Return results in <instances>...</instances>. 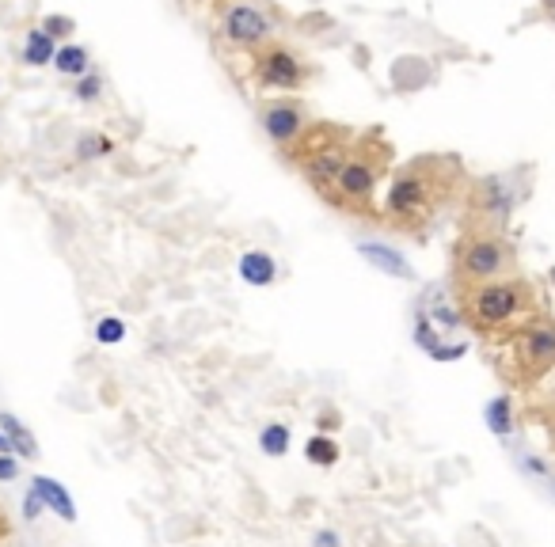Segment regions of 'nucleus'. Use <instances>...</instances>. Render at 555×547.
<instances>
[{"instance_id":"26","label":"nucleus","mask_w":555,"mask_h":547,"mask_svg":"<svg viewBox=\"0 0 555 547\" xmlns=\"http://www.w3.org/2000/svg\"><path fill=\"white\" fill-rule=\"evenodd\" d=\"M517 468H521L525 475H533V479H552V464H548V460H540V456H533V453L517 456Z\"/></svg>"},{"instance_id":"24","label":"nucleus","mask_w":555,"mask_h":547,"mask_svg":"<svg viewBox=\"0 0 555 547\" xmlns=\"http://www.w3.org/2000/svg\"><path fill=\"white\" fill-rule=\"evenodd\" d=\"M73 92H77L80 103H96L99 95H103V76H99V73H84L77 80V88H73Z\"/></svg>"},{"instance_id":"30","label":"nucleus","mask_w":555,"mask_h":547,"mask_svg":"<svg viewBox=\"0 0 555 547\" xmlns=\"http://www.w3.org/2000/svg\"><path fill=\"white\" fill-rule=\"evenodd\" d=\"M312 547H343V536H339L335 529H316Z\"/></svg>"},{"instance_id":"8","label":"nucleus","mask_w":555,"mask_h":547,"mask_svg":"<svg viewBox=\"0 0 555 547\" xmlns=\"http://www.w3.org/2000/svg\"><path fill=\"white\" fill-rule=\"evenodd\" d=\"M255 80H259V88H270V92H293L305 84V61L289 46L267 42L255 54Z\"/></svg>"},{"instance_id":"22","label":"nucleus","mask_w":555,"mask_h":547,"mask_svg":"<svg viewBox=\"0 0 555 547\" xmlns=\"http://www.w3.org/2000/svg\"><path fill=\"white\" fill-rule=\"evenodd\" d=\"M107 152H115V141H111V137H103V133H80L77 160H99V156H107Z\"/></svg>"},{"instance_id":"21","label":"nucleus","mask_w":555,"mask_h":547,"mask_svg":"<svg viewBox=\"0 0 555 547\" xmlns=\"http://www.w3.org/2000/svg\"><path fill=\"white\" fill-rule=\"evenodd\" d=\"M441 339H445V335H441L438 323H430L422 312H415V346H419L422 354H434L441 346Z\"/></svg>"},{"instance_id":"17","label":"nucleus","mask_w":555,"mask_h":547,"mask_svg":"<svg viewBox=\"0 0 555 547\" xmlns=\"http://www.w3.org/2000/svg\"><path fill=\"white\" fill-rule=\"evenodd\" d=\"M54 69L61 76H69V80H80L84 73H92V54L84 46H77V42H65L54 54Z\"/></svg>"},{"instance_id":"25","label":"nucleus","mask_w":555,"mask_h":547,"mask_svg":"<svg viewBox=\"0 0 555 547\" xmlns=\"http://www.w3.org/2000/svg\"><path fill=\"white\" fill-rule=\"evenodd\" d=\"M39 27H42V31H46L50 38H54V42H58V38H69V35H73V27H77V23H73L69 16H61V12H50V16L42 19Z\"/></svg>"},{"instance_id":"27","label":"nucleus","mask_w":555,"mask_h":547,"mask_svg":"<svg viewBox=\"0 0 555 547\" xmlns=\"http://www.w3.org/2000/svg\"><path fill=\"white\" fill-rule=\"evenodd\" d=\"M464 354H468V346H464V342H445V339H441V346L434 350V354H430V361L449 365V361H460Z\"/></svg>"},{"instance_id":"18","label":"nucleus","mask_w":555,"mask_h":547,"mask_svg":"<svg viewBox=\"0 0 555 547\" xmlns=\"http://www.w3.org/2000/svg\"><path fill=\"white\" fill-rule=\"evenodd\" d=\"M54 54H58V42L46 35L42 27L27 31V42H23V61H27V65H35V69L54 65Z\"/></svg>"},{"instance_id":"10","label":"nucleus","mask_w":555,"mask_h":547,"mask_svg":"<svg viewBox=\"0 0 555 547\" xmlns=\"http://www.w3.org/2000/svg\"><path fill=\"white\" fill-rule=\"evenodd\" d=\"M259 122H263L270 141L289 152L297 145V137L308 130V111L301 103H293V99H270L267 107L259 111Z\"/></svg>"},{"instance_id":"3","label":"nucleus","mask_w":555,"mask_h":547,"mask_svg":"<svg viewBox=\"0 0 555 547\" xmlns=\"http://www.w3.org/2000/svg\"><path fill=\"white\" fill-rule=\"evenodd\" d=\"M460 308H464V320L483 335L506 331L510 323L533 312V285L514 274L498 282L472 285V289H460Z\"/></svg>"},{"instance_id":"13","label":"nucleus","mask_w":555,"mask_h":547,"mask_svg":"<svg viewBox=\"0 0 555 547\" xmlns=\"http://www.w3.org/2000/svg\"><path fill=\"white\" fill-rule=\"evenodd\" d=\"M31 491L39 494L42 506L58 513L61 521H69V525L77 521V502H73V494L65 491L54 475H35V479H31Z\"/></svg>"},{"instance_id":"5","label":"nucleus","mask_w":555,"mask_h":547,"mask_svg":"<svg viewBox=\"0 0 555 547\" xmlns=\"http://www.w3.org/2000/svg\"><path fill=\"white\" fill-rule=\"evenodd\" d=\"M384 164H388V149H362L354 141V152H350V160L339 171L335 202L331 206L354 209V213L373 209V194H377V183H381L384 175Z\"/></svg>"},{"instance_id":"19","label":"nucleus","mask_w":555,"mask_h":547,"mask_svg":"<svg viewBox=\"0 0 555 547\" xmlns=\"http://www.w3.org/2000/svg\"><path fill=\"white\" fill-rule=\"evenodd\" d=\"M305 456H308V464H316V468H335L339 456H343V449H339V441L331 434H312L305 441Z\"/></svg>"},{"instance_id":"7","label":"nucleus","mask_w":555,"mask_h":547,"mask_svg":"<svg viewBox=\"0 0 555 547\" xmlns=\"http://www.w3.org/2000/svg\"><path fill=\"white\" fill-rule=\"evenodd\" d=\"M221 38L236 46V50H263L270 38H274V23L267 19V12L251 0H240V4H229L225 16H221Z\"/></svg>"},{"instance_id":"28","label":"nucleus","mask_w":555,"mask_h":547,"mask_svg":"<svg viewBox=\"0 0 555 547\" xmlns=\"http://www.w3.org/2000/svg\"><path fill=\"white\" fill-rule=\"evenodd\" d=\"M42 513H46V506H42V498H39L35 491H31V487H27V494H23V521H31V525H35Z\"/></svg>"},{"instance_id":"23","label":"nucleus","mask_w":555,"mask_h":547,"mask_svg":"<svg viewBox=\"0 0 555 547\" xmlns=\"http://www.w3.org/2000/svg\"><path fill=\"white\" fill-rule=\"evenodd\" d=\"M126 339V323L118 320V316H103L96 323V342L99 346H118V342Z\"/></svg>"},{"instance_id":"9","label":"nucleus","mask_w":555,"mask_h":547,"mask_svg":"<svg viewBox=\"0 0 555 547\" xmlns=\"http://www.w3.org/2000/svg\"><path fill=\"white\" fill-rule=\"evenodd\" d=\"M517 206V190L502 179V175H483L476 179V187H472V213L479 217V225L483 228H506L510 221V213Z\"/></svg>"},{"instance_id":"1","label":"nucleus","mask_w":555,"mask_h":547,"mask_svg":"<svg viewBox=\"0 0 555 547\" xmlns=\"http://www.w3.org/2000/svg\"><path fill=\"white\" fill-rule=\"evenodd\" d=\"M453 160H415L392 179L388 187V198H384V213L396 228H419L422 221L434 217V209L441 202V190H445V175L441 171L449 168Z\"/></svg>"},{"instance_id":"6","label":"nucleus","mask_w":555,"mask_h":547,"mask_svg":"<svg viewBox=\"0 0 555 547\" xmlns=\"http://www.w3.org/2000/svg\"><path fill=\"white\" fill-rule=\"evenodd\" d=\"M514 373L521 380H536L555 369V320H533L514 331Z\"/></svg>"},{"instance_id":"15","label":"nucleus","mask_w":555,"mask_h":547,"mask_svg":"<svg viewBox=\"0 0 555 547\" xmlns=\"http://www.w3.org/2000/svg\"><path fill=\"white\" fill-rule=\"evenodd\" d=\"M0 434L12 441V449H16L20 460H35V456H39V441H35V434H31L27 422L16 418L12 411H0Z\"/></svg>"},{"instance_id":"2","label":"nucleus","mask_w":555,"mask_h":547,"mask_svg":"<svg viewBox=\"0 0 555 547\" xmlns=\"http://www.w3.org/2000/svg\"><path fill=\"white\" fill-rule=\"evenodd\" d=\"M350 152H354V133L339 130V126L308 122V130L297 137V145L286 156L301 168L308 187L316 190L324 202H335V183H339V171L350 160Z\"/></svg>"},{"instance_id":"29","label":"nucleus","mask_w":555,"mask_h":547,"mask_svg":"<svg viewBox=\"0 0 555 547\" xmlns=\"http://www.w3.org/2000/svg\"><path fill=\"white\" fill-rule=\"evenodd\" d=\"M12 479H20V456L0 453V483H12Z\"/></svg>"},{"instance_id":"11","label":"nucleus","mask_w":555,"mask_h":547,"mask_svg":"<svg viewBox=\"0 0 555 547\" xmlns=\"http://www.w3.org/2000/svg\"><path fill=\"white\" fill-rule=\"evenodd\" d=\"M419 312L430 323H438L441 331H457L460 323H464V308H460V301L445 289V285H430V289L422 293Z\"/></svg>"},{"instance_id":"4","label":"nucleus","mask_w":555,"mask_h":547,"mask_svg":"<svg viewBox=\"0 0 555 547\" xmlns=\"http://www.w3.org/2000/svg\"><path fill=\"white\" fill-rule=\"evenodd\" d=\"M514 270H517V251L498 228H476V232L464 236V244L457 251V282L464 289L510 278Z\"/></svg>"},{"instance_id":"14","label":"nucleus","mask_w":555,"mask_h":547,"mask_svg":"<svg viewBox=\"0 0 555 547\" xmlns=\"http://www.w3.org/2000/svg\"><path fill=\"white\" fill-rule=\"evenodd\" d=\"M236 274H240L244 285L267 289V285L278 282V263H274V255H267V251H244L240 263H236Z\"/></svg>"},{"instance_id":"16","label":"nucleus","mask_w":555,"mask_h":547,"mask_svg":"<svg viewBox=\"0 0 555 547\" xmlns=\"http://www.w3.org/2000/svg\"><path fill=\"white\" fill-rule=\"evenodd\" d=\"M483 418H487V430L495 437H514V426H517V415H514V399L510 396H495L487 407H483Z\"/></svg>"},{"instance_id":"12","label":"nucleus","mask_w":555,"mask_h":547,"mask_svg":"<svg viewBox=\"0 0 555 547\" xmlns=\"http://www.w3.org/2000/svg\"><path fill=\"white\" fill-rule=\"evenodd\" d=\"M358 255H362L369 266H377L381 274H388V278H415V266L407 263V259H403V255L392 244L365 240V244H358Z\"/></svg>"},{"instance_id":"20","label":"nucleus","mask_w":555,"mask_h":547,"mask_svg":"<svg viewBox=\"0 0 555 547\" xmlns=\"http://www.w3.org/2000/svg\"><path fill=\"white\" fill-rule=\"evenodd\" d=\"M289 445H293V434H289L286 422H267L263 430H259V453L263 456H286Z\"/></svg>"},{"instance_id":"31","label":"nucleus","mask_w":555,"mask_h":547,"mask_svg":"<svg viewBox=\"0 0 555 547\" xmlns=\"http://www.w3.org/2000/svg\"><path fill=\"white\" fill-rule=\"evenodd\" d=\"M548 16H552V23H555V0H548Z\"/></svg>"}]
</instances>
